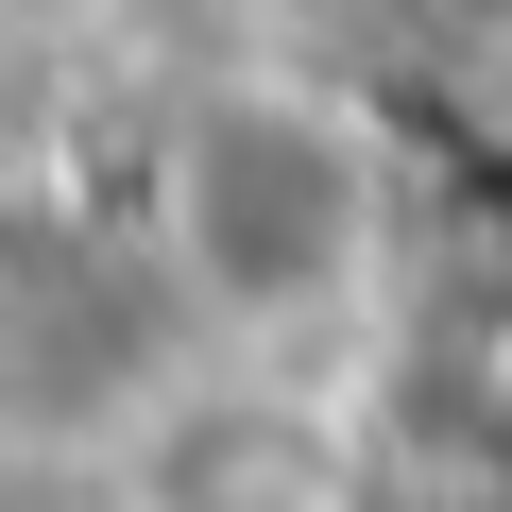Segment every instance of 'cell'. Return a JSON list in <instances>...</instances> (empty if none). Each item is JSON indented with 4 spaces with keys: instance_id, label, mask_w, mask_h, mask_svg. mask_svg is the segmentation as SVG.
I'll list each match as a JSON object with an SVG mask.
<instances>
[{
    "instance_id": "cell-2",
    "label": "cell",
    "mask_w": 512,
    "mask_h": 512,
    "mask_svg": "<svg viewBox=\"0 0 512 512\" xmlns=\"http://www.w3.org/2000/svg\"><path fill=\"white\" fill-rule=\"evenodd\" d=\"M120 512H359V444L325 393L239 359V376H188L120 427Z\"/></svg>"
},
{
    "instance_id": "cell-1",
    "label": "cell",
    "mask_w": 512,
    "mask_h": 512,
    "mask_svg": "<svg viewBox=\"0 0 512 512\" xmlns=\"http://www.w3.org/2000/svg\"><path fill=\"white\" fill-rule=\"evenodd\" d=\"M393 222H410L393 137L308 69H205L154 120V274L239 359H291V342L359 325L376 274H393Z\"/></svg>"
},
{
    "instance_id": "cell-4",
    "label": "cell",
    "mask_w": 512,
    "mask_h": 512,
    "mask_svg": "<svg viewBox=\"0 0 512 512\" xmlns=\"http://www.w3.org/2000/svg\"><path fill=\"white\" fill-rule=\"evenodd\" d=\"M495 393H512V342H495Z\"/></svg>"
},
{
    "instance_id": "cell-3",
    "label": "cell",
    "mask_w": 512,
    "mask_h": 512,
    "mask_svg": "<svg viewBox=\"0 0 512 512\" xmlns=\"http://www.w3.org/2000/svg\"><path fill=\"white\" fill-rule=\"evenodd\" d=\"M461 222H478V239H495V308H512V137H495V154H478V188H461Z\"/></svg>"
}]
</instances>
